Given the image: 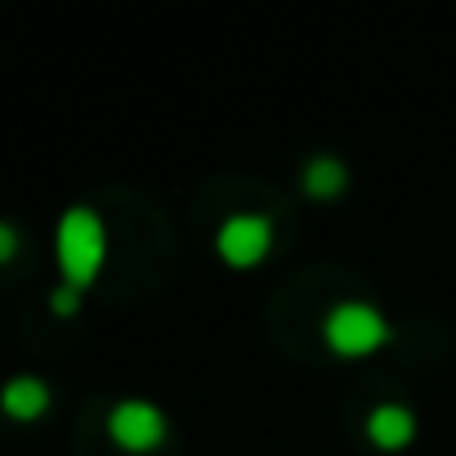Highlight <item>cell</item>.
I'll return each instance as SVG.
<instances>
[{
    "instance_id": "1",
    "label": "cell",
    "mask_w": 456,
    "mask_h": 456,
    "mask_svg": "<svg viewBox=\"0 0 456 456\" xmlns=\"http://www.w3.org/2000/svg\"><path fill=\"white\" fill-rule=\"evenodd\" d=\"M108 260V228L90 206H72L59 219V269H63V287L86 291L99 269Z\"/></svg>"
},
{
    "instance_id": "2",
    "label": "cell",
    "mask_w": 456,
    "mask_h": 456,
    "mask_svg": "<svg viewBox=\"0 0 456 456\" xmlns=\"http://www.w3.org/2000/svg\"><path fill=\"white\" fill-rule=\"evenodd\" d=\"M322 336H327L331 354H340V358H367V354H376L380 345H389L394 331H389V322H385V314H380L376 305H367V300H345V305H336V309L327 314Z\"/></svg>"
},
{
    "instance_id": "3",
    "label": "cell",
    "mask_w": 456,
    "mask_h": 456,
    "mask_svg": "<svg viewBox=\"0 0 456 456\" xmlns=\"http://www.w3.org/2000/svg\"><path fill=\"white\" fill-rule=\"evenodd\" d=\"M215 251L233 269H256L273 251V224L265 215H228L215 233Z\"/></svg>"
},
{
    "instance_id": "4",
    "label": "cell",
    "mask_w": 456,
    "mask_h": 456,
    "mask_svg": "<svg viewBox=\"0 0 456 456\" xmlns=\"http://www.w3.org/2000/svg\"><path fill=\"white\" fill-rule=\"evenodd\" d=\"M108 434L117 447L126 452H152L166 443V416L157 403H143V398H126L108 411Z\"/></svg>"
},
{
    "instance_id": "5",
    "label": "cell",
    "mask_w": 456,
    "mask_h": 456,
    "mask_svg": "<svg viewBox=\"0 0 456 456\" xmlns=\"http://www.w3.org/2000/svg\"><path fill=\"white\" fill-rule=\"evenodd\" d=\"M367 438L380 447V452H398L416 438V416L403 407V403H380L371 416H367Z\"/></svg>"
},
{
    "instance_id": "6",
    "label": "cell",
    "mask_w": 456,
    "mask_h": 456,
    "mask_svg": "<svg viewBox=\"0 0 456 456\" xmlns=\"http://www.w3.org/2000/svg\"><path fill=\"white\" fill-rule=\"evenodd\" d=\"M0 407H5L14 420H37L50 407V389L37 376H19V380H10L5 389H0Z\"/></svg>"
},
{
    "instance_id": "7",
    "label": "cell",
    "mask_w": 456,
    "mask_h": 456,
    "mask_svg": "<svg viewBox=\"0 0 456 456\" xmlns=\"http://www.w3.org/2000/svg\"><path fill=\"white\" fill-rule=\"evenodd\" d=\"M345 183H349V170H345L336 157H314V161L305 166V192H309V197H318V201L340 197V192H345Z\"/></svg>"
},
{
    "instance_id": "8",
    "label": "cell",
    "mask_w": 456,
    "mask_h": 456,
    "mask_svg": "<svg viewBox=\"0 0 456 456\" xmlns=\"http://www.w3.org/2000/svg\"><path fill=\"white\" fill-rule=\"evenodd\" d=\"M77 305H81V291H72V287H59V291H54V300H50V309H54V314H63V318H72V314H77Z\"/></svg>"
},
{
    "instance_id": "9",
    "label": "cell",
    "mask_w": 456,
    "mask_h": 456,
    "mask_svg": "<svg viewBox=\"0 0 456 456\" xmlns=\"http://www.w3.org/2000/svg\"><path fill=\"white\" fill-rule=\"evenodd\" d=\"M14 251H19V233H14V228H10L5 219H0V265L14 260Z\"/></svg>"
}]
</instances>
